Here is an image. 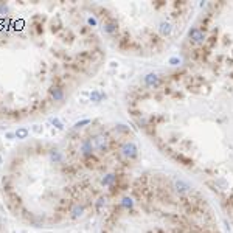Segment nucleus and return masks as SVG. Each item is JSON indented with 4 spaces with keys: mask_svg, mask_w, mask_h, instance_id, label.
<instances>
[{
    "mask_svg": "<svg viewBox=\"0 0 233 233\" xmlns=\"http://www.w3.org/2000/svg\"><path fill=\"white\" fill-rule=\"evenodd\" d=\"M62 95H64V93H62V90H61V89H53V90H51V96L55 98V101H59V100H62Z\"/></svg>",
    "mask_w": 233,
    "mask_h": 233,
    "instance_id": "nucleus-7",
    "label": "nucleus"
},
{
    "mask_svg": "<svg viewBox=\"0 0 233 233\" xmlns=\"http://www.w3.org/2000/svg\"><path fill=\"white\" fill-rule=\"evenodd\" d=\"M160 31H162L163 34H169L171 33V26H169L168 23H163L162 26H160Z\"/></svg>",
    "mask_w": 233,
    "mask_h": 233,
    "instance_id": "nucleus-10",
    "label": "nucleus"
},
{
    "mask_svg": "<svg viewBox=\"0 0 233 233\" xmlns=\"http://www.w3.org/2000/svg\"><path fill=\"white\" fill-rule=\"evenodd\" d=\"M90 98H92V100H93V101H98V100H100V98H101V95H100V93H98V92H92Z\"/></svg>",
    "mask_w": 233,
    "mask_h": 233,
    "instance_id": "nucleus-13",
    "label": "nucleus"
},
{
    "mask_svg": "<svg viewBox=\"0 0 233 233\" xmlns=\"http://www.w3.org/2000/svg\"><path fill=\"white\" fill-rule=\"evenodd\" d=\"M90 143H92V146H93L95 149H98V151H106L107 138H106L104 135H96V137L93 138V141H90Z\"/></svg>",
    "mask_w": 233,
    "mask_h": 233,
    "instance_id": "nucleus-2",
    "label": "nucleus"
},
{
    "mask_svg": "<svg viewBox=\"0 0 233 233\" xmlns=\"http://www.w3.org/2000/svg\"><path fill=\"white\" fill-rule=\"evenodd\" d=\"M53 123H55V126H56L58 129H62V124H61V123H59L58 120H53Z\"/></svg>",
    "mask_w": 233,
    "mask_h": 233,
    "instance_id": "nucleus-14",
    "label": "nucleus"
},
{
    "mask_svg": "<svg viewBox=\"0 0 233 233\" xmlns=\"http://www.w3.org/2000/svg\"><path fill=\"white\" fill-rule=\"evenodd\" d=\"M190 36H191V38H193L196 42H202L204 38H205V36H204L199 30H193V31H190Z\"/></svg>",
    "mask_w": 233,
    "mask_h": 233,
    "instance_id": "nucleus-5",
    "label": "nucleus"
},
{
    "mask_svg": "<svg viewBox=\"0 0 233 233\" xmlns=\"http://www.w3.org/2000/svg\"><path fill=\"white\" fill-rule=\"evenodd\" d=\"M89 123H90L89 120H83V121H79V123H76V124H75V129H78V128L84 126V124H89Z\"/></svg>",
    "mask_w": 233,
    "mask_h": 233,
    "instance_id": "nucleus-12",
    "label": "nucleus"
},
{
    "mask_svg": "<svg viewBox=\"0 0 233 233\" xmlns=\"http://www.w3.org/2000/svg\"><path fill=\"white\" fill-rule=\"evenodd\" d=\"M0 165H2V157H0Z\"/></svg>",
    "mask_w": 233,
    "mask_h": 233,
    "instance_id": "nucleus-15",
    "label": "nucleus"
},
{
    "mask_svg": "<svg viewBox=\"0 0 233 233\" xmlns=\"http://www.w3.org/2000/svg\"><path fill=\"white\" fill-rule=\"evenodd\" d=\"M115 174H107V176H104L103 177V180H101V183L104 185V186H109V185H112L113 182H115Z\"/></svg>",
    "mask_w": 233,
    "mask_h": 233,
    "instance_id": "nucleus-4",
    "label": "nucleus"
},
{
    "mask_svg": "<svg viewBox=\"0 0 233 233\" xmlns=\"http://www.w3.org/2000/svg\"><path fill=\"white\" fill-rule=\"evenodd\" d=\"M83 211H84L83 205H76V207H73V210H71V216L78 218V216H81V214H83Z\"/></svg>",
    "mask_w": 233,
    "mask_h": 233,
    "instance_id": "nucleus-6",
    "label": "nucleus"
},
{
    "mask_svg": "<svg viewBox=\"0 0 233 233\" xmlns=\"http://www.w3.org/2000/svg\"><path fill=\"white\" fill-rule=\"evenodd\" d=\"M121 205H123L124 208H131L132 205H134V202H132V199H131V198H124V199L121 201Z\"/></svg>",
    "mask_w": 233,
    "mask_h": 233,
    "instance_id": "nucleus-9",
    "label": "nucleus"
},
{
    "mask_svg": "<svg viewBox=\"0 0 233 233\" xmlns=\"http://www.w3.org/2000/svg\"><path fill=\"white\" fill-rule=\"evenodd\" d=\"M123 154L126 157H135L137 156V148L132 145V143H128V145L123 146Z\"/></svg>",
    "mask_w": 233,
    "mask_h": 233,
    "instance_id": "nucleus-3",
    "label": "nucleus"
},
{
    "mask_svg": "<svg viewBox=\"0 0 233 233\" xmlns=\"http://www.w3.org/2000/svg\"><path fill=\"white\" fill-rule=\"evenodd\" d=\"M174 188L179 194H186V193L191 191V185L185 180H182V179H174Z\"/></svg>",
    "mask_w": 233,
    "mask_h": 233,
    "instance_id": "nucleus-1",
    "label": "nucleus"
},
{
    "mask_svg": "<svg viewBox=\"0 0 233 233\" xmlns=\"http://www.w3.org/2000/svg\"><path fill=\"white\" fill-rule=\"evenodd\" d=\"M104 205H106V199L104 198H101V199H98V202H96V210L98 211H100L103 207H104Z\"/></svg>",
    "mask_w": 233,
    "mask_h": 233,
    "instance_id": "nucleus-11",
    "label": "nucleus"
},
{
    "mask_svg": "<svg viewBox=\"0 0 233 233\" xmlns=\"http://www.w3.org/2000/svg\"><path fill=\"white\" fill-rule=\"evenodd\" d=\"M26 135H28V131H26L25 128L17 129V132H16V137L17 138H26Z\"/></svg>",
    "mask_w": 233,
    "mask_h": 233,
    "instance_id": "nucleus-8",
    "label": "nucleus"
}]
</instances>
